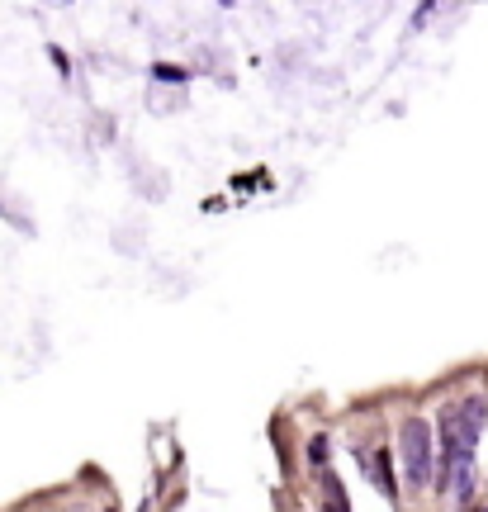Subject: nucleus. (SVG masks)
Instances as JSON below:
<instances>
[{"label": "nucleus", "mask_w": 488, "mask_h": 512, "mask_svg": "<svg viewBox=\"0 0 488 512\" xmlns=\"http://www.w3.org/2000/svg\"><path fill=\"white\" fill-rule=\"evenodd\" d=\"M313 460H318V465H327V437H313Z\"/></svg>", "instance_id": "3"}, {"label": "nucleus", "mask_w": 488, "mask_h": 512, "mask_svg": "<svg viewBox=\"0 0 488 512\" xmlns=\"http://www.w3.org/2000/svg\"><path fill=\"white\" fill-rule=\"evenodd\" d=\"M361 465H365V479L384 493V499H398L394 460H389V451H384V446H370V451H361Z\"/></svg>", "instance_id": "2"}, {"label": "nucleus", "mask_w": 488, "mask_h": 512, "mask_svg": "<svg viewBox=\"0 0 488 512\" xmlns=\"http://www.w3.org/2000/svg\"><path fill=\"white\" fill-rule=\"evenodd\" d=\"M66 512H91V508H66Z\"/></svg>", "instance_id": "4"}, {"label": "nucleus", "mask_w": 488, "mask_h": 512, "mask_svg": "<svg viewBox=\"0 0 488 512\" xmlns=\"http://www.w3.org/2000/svg\"><path fill=\"white\" fill-rule=\"evenodd\" d=\"M484 512H488V508H484Z\"/></svg>", "instance_id": "5"}, {"label": "nucleus", "mask_w": 488, "mask_h": 512, "mask_svg": "<svg viewBox=\"0 0 488 512\" xmlns=\"http://www.w3.org/2000/svg\"><path fill=\"white\" fill-rule=\"evenodd\" d=\"M398 456H403V474L408 484H436V432L427 418H408L398 432Z\"/></svg>", "instance_id": "1"}]
</instances>
